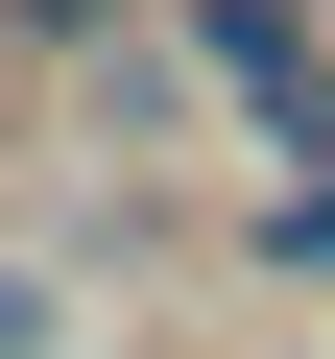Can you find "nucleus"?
<instances>
[{"label":"nucleus","instance_id":"1","mask_svg":"<svg viewBox=\"0 0 335 359\" xmlns=\"http://www.w3.org/2000/svg\"><path fill=\"white\" fill-rule=\"evenodd\" d=\"M192 48H216V72H240V96L335 168V72H311V25H287V0H192Z\"/></svg>","mask_w":335,"mask_h":359},{"label":"nucleus","instance_id":"2","mask_svg":"<svg viewBox=\"0 0 335 359\" xmlns=\"http://www.w3.org/2000/svg\"><path fill=\"white\" fill-rule=\"evenodd\" d=\"M0 48H120V0H0Z\"/></svg>","mask_w":335,"mask_h":359},{"label":"nucleus","instance_id":"3","mask_svg":"<svg viewBox=\"0 0 335 359\" xmlns=\"http://www.w3.org/2000/svg\"><path fill=\"white\" fill-rule=\"evenodd\" d=\"M287 264H335V192H287Z\"/></svg>","mask_w":335,"mask_h":359}]
</instances>
